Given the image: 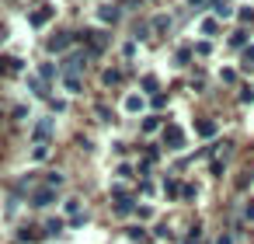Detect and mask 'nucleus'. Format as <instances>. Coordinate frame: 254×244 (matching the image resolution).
Wrapping results in <instances>:
<instances>
[{"instance_id":"obj_1","label":"nucleus","mask_w":254,"mask_h":244,"mask_svg":"<svg viewBox=\"0 0 254 244\" xmlns=\"http://www.w3.org/2000/svg\"><path fill=\"white\" fill-rule=\"evenodd\" d=\"M32 133H35V143H49V136L56 133V119L42 115V119L35 122V129H32Z\"/></svg>"},{"instance_id":"obj_2","label":"nucleus","mask_w":254,"mask_h":244,"mask_svg":"<svg viewBox=\"0 0 254 244\" xmlns=\"http://www.w3.org/2000/svg\"><path fill=\"white\" fill-rule=\"evenodd\" d=\"M143 108H146V98H143V94H126V98H122V112L139 115Z\"/></svg>"},{"instance_id":"obj_3","label":"nucleus","mask_w":254,"mask_h":244,"mask_svg":"<svg viewBox=\"0 0 254 244\" xmlns=\"http://www.w3.org/2000/svg\"><path fill=\"white\" fill-rule=\"evenodd\" d=\"M164 140H167L171 150H181V147H185V133H181L178 126H167V129H164Z\"/></svg>"},{"instance_id":"obj_4","label":"nucleus","mask_w":254,"mask_h":244,"mask_svg":"<svg viewBox=\"0 0 254 244\" xmlns=\"http://www.w3.org/2000/svg\"><path fill=\"white\" fill-rule=\"evenodd\" d=\"M119 14H122V11H119L115 4H101V11H98V18H101V21H112V25L119 21Z\"/></svg>"},{"instance_id":"obj_5","label":"nucleus","mask_w":254,"mask_h":244,"mask_svg":"<svg viewBox=\"0 0 254 244\" xmlns=\"http://www.w3.org/2000/svg\"><path fill=\"white\" fill-rule=\"evenodd\" d=\"M46 49H49V53H66V49H70V35H56V39H49Z\"/></svg>"},{"instance_id":"obj_6","label":"nucleus","mask_w":254,"mask_h":244,"mask_svg":"<svg viewBox=\"0 0 254 244\" xmlns=\"http://www.w3.org/2000/svg\"><path fill=\"white\" fill-rule=\"evenodd\" d=\"M53 202H56V188H42V192H35V206L46 209V206H53Z\"/></svg>"},{"instance_id":"obj_7","label":"nucleus","mask_w":254,"mask_h":244,"mask_svg":"<svg viewBox=\"0 0 254 244\" xmlns=\"http://www.w3.org/2000/svg\"><path fill=\"white\" fill-rule=\"evenodd\" d=\"M212 11H216V18H233V7L226 4V0H216V7H212Z\"/></svg>"},{"instance_id":"obj_8","label":"nucleus","mask_w":254,"mask_h":244,"mask_svg":"<svg viewBox=\"0 0 254 244\" xmlns=\"http://www.w3.org/2000/svg\"><path fill=\"white\" fill-rule=\"evenodd\" d=\"M63 87L66 94H80V77H63Z\"/></svg>"},{"instance_id":"obj_9","label":"nucleus","mask_w":254,"mask_h":244,"mask_svg":"<svg viewBox=\"0 0 254 244\" xmlns=\"http://www.w3.org/2000/svg\"><path fill=\"white\" fill-rule=\"evenodd\" d=\"M216 28H219V21H216V18H205V21L198 25V32H202V35H212Z\"/></svg>"},{"instance_id":"obj_10","label":"nucleus","mask_w":254,"mask_h":244,"mask_svg":"<svg viewBox=\"0 0 254 244\" xmlns=\"http://www.w3.org/2000/svg\"><path fill=\"white\" fill-rule=\"evenodd\" d=\"M49 157V143H35V150H32V161H46Z\"/></svg>"},{"instance_id":"obj_11","label":"nucleus","mask_w":254,"mask_h":244,"mask_svg":"<svg viewBox=\"0 0 254 244\" xmlns=\"http://www.w3.org/2000/svg\"><path fill=\"white\" fill-rule=\"evenodd\" d=\"M28 87H32V94H46V84L39 77H28Z\"/></svg>"},{"instance_id":"obj_12","label":"nucleus","mask_w":254,"mask_h":244,"mask_svg":"<svg viewBox=\"0 0 254 244\" xmlns=\"http://www.w3.org/2000/svg\"><path fill=\"white\" fill-rule=\"evenodd\" d=\"M198 133H202V136H212V133H216V122H198Z\"/></svg>"},{"instance_id":"obj_13","label":"nucleus","mask_w":254,"mask_h":244,"mask_svg":"<svg viewBox=\"0 0 254 244\" xmlns=\"http://www.w3.org/2000/svg\"><path fill=\"white\" fill-rule=\"evenodd\" d=\"M237 14H240V21H254V7H240Z\"/></svg>"},{"instance_id":"obj_14","label":"nucleus","mask_w":254,"mask_h":244,"mask_svg":"<svg viewBox=\"0 0 254 244\" xmlns=\"http://www.w3.org/2000/svg\"><path fill=\"white\" fill-rule=\"evenodd\" d=\"M244 67H247V70H254V46L244 53Z\"/></svg>"},{"instance_id":"obj_15","label":"nucleus","mask_w":254,"mask_h":244,"mask_svg":"<svg viewBox=\"0 0 254 244\" xmlns=\"http://www.w3.org/2000/svg\"><path fill=\"white\" fill-rule=\"evenodd\" d=\"M49 14H53V11H39V14L32 18V25H46V18H49Z\"/></svg>"},{"instance_id":"obj_16","label":"nucleus","mask_w":254,"mask_h":244,"mask_svg":"<svg viewBox=\"0 0 254 244\" xmlns=\"http://www.w3.org/2000/svg\"><path fill=\"white\" fill-rule=\"evenodd\" d=\"M105 84H119V70H105Z\"/></svg>"},{"instance_id":"obj_17","label":"nucleus","mask_w":254,"mask_h":244,"mask_svg":"<svg viewBox=\"0 0 254 244\" xmlns=\"http://www.w3.org/2000/svg\"><path fill=\"white\" fill-rule=\"evenodd\" d=\"M60 185H63V174H60V171H56V174H49V188H60Z\"/></svg>"},{"instance_id":"obj_18","label":"nucleus","mask_w":254,"mask_h":244,"mask_svg":"<svg viewBox=\"0 0 254 244\" xmlns=\"http://www.w3.org/2000/svg\"><path fill=\"white\" fill-rule=\"evenodd\" d=\"M157 126H160V122H157V119H153V115H150V119H146V122H143V129H146V133H153V129H157Z\"/></svg>"},{"instance_id":"obj_19","label":"nucleus","mask_w":254,"mask_h":244,"mask_svg":"<svg viewBox=\"0 0 254 244\" xmlns=\"http://www.w3.org/2000/svg\"><path fill=\"white\" fill-rule=\"evenodd\" d=\"M46 230H49V234H60V230H63V220H53V223H49Z\"/></svg>"},{"instance_id":"obj_20","label":"nucleus","mask_w":254,"mask_h":244,"mask_svg":"<svg viewBox=\"0 0 254 244\" xmlns=\"http://www.w3.org/2000/svg\"><path fill=\"white\" fill-rule=\"evenodd\" d=\"M244 213H247V220H254V202H251V206H247Z\"/></svg>"},{"instance_id":"obj_21","label":"nucleus","mask_w":254,"mask_h":244,"mask_svg":"<svg viewBox=\"0 0 254 244\" xmlns=\"http://www.w3.org/2000/svg\"><path fill=\"white\" fill-rule=\"evenodd\" d=\"M216 244H233V237H219V241H216Z\"/></svg>"},{"instance_id":"obj_22","label":"nucleus","mask_w":254,"mask_h":244,"mask_svg":"<svg viewBox=\"0 0 254 244\" xmlns=\"http://www.w3.org/2000/svg\"><path fill=\"white\" fill-rule=\"evenodd\" d=\"M188 4H195V7H198V4H202V0H188Z\"/></svg>"}]
</instances>
